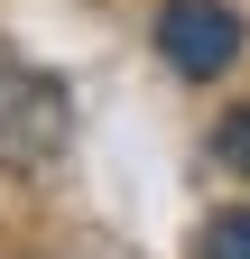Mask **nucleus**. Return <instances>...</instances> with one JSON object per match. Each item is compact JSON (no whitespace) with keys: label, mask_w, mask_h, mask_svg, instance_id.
I'll list each match as a JSON object with an SVG mask.
<instances>
[{"label":"nucleus","mask_w":250,"mask_h":259,"mask_svg":"<svg viewBox=\"0 0 250 259\" xmlns=\"http://www.w3.org/2000/svg\"><path fill=\"white\" fill-rule=\"evenodd\" d=\"M74 139V93L37 74V65H0V167L10 176H47Z\"/></svg>","instance_id":"f257e3e1"},{"label":"nucleus","mask_w":250,"mask_h":259,"mask_svg":"<svg viewBox=\"0 0 250 259\" xmlns=\"http://www.w3.org/2000/svg\"><path fill=\"white\" fill-rule=\"evenodd\" d=\"M158 56L176 65L185 83H213L241 65V10H223V0H167L158 10Z\"/></svg>","instance_id":"f03ea898"},{"label":"nucleus","mask_w":250,"mask_h":259,"mask_svg":"<svg viewBox=\"0 0 250 259\" xmlns=\"http://www.w3.org/2000/svg\"><path fill=\"white\" fill-rule=\"evenodd\" d=\"M204 259H250V204H223L204 222Z\"/></svg>","instance_id":"7ed1b4c3"},{"label":"nucleus","mask_w":250,"mask_h":259,"mask_svg":"<svg viewBox=\"0 0 250 259\" xmlns=\"http://www.w3.org/2000/svg\"><path fill=\"white\" fill-rule=\"evenodd\" d=\"M213 157H223L232 176H250V102H241V111H223V120H213Z\"/></svg>","instance_id":"20e7f679"}]
</instances>
